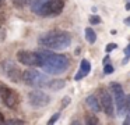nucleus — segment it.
<instances>
[{"label":"nucleus","mask_w":130,"mask_h":125,"mask_svg":"<svg viewBox=\"0 0 130 125\" xmlns=\"http://www.w3.org/2000/svg\"><path fill=\"white\" fill-rule=\"evenodd\" d=\"M110 93L115 97V106H116V111H118V115H124V102H126V94L123 92L120 83L112 82L109 86Z\"/></svg>","instance_id":"nucleus-7"},{"label":"nucleus","mask_w":130,"mask_h":125,"mask_svg":"<svg viewBox=\"0 0 130 125\" xmlns=\"http://www.w3.org/2000/svg\"><path fill=\"white\" fill-rule=\"evenodd\" d=\"M126 2H130V0H126Z\"/></svg>","instance_id":"nucleus-31"},{"label":"nucleus","mask_w":130,"mask_h":125,"mask_svg":"<svg viewBox=\"0 0 130 125\" xmlns=\"http://www.w3.org/2000/svg\"><path fill=\"white\" fill-rule=\"evenodd\" d=\"M64 85H66V82L63 79H53V81H51L48 88L52 89V90H59V89L64 88Z\"/></svg>","instance_id":"nucleus-13"},{"label":"nucleus","mask_w":130,"mask_h":125,"mask_svg":"<svg viewBox=\"0 0 130 125\" xmlns=\"http://www.w3.org/2000/svg\"><path fill=\"white\" fill-rule=\"evenodd\" d=\"M109 61H110V57H109V56H106V57L104 58V61H102V63H104V65H105V64H109Z\"/></svg>","instance_id":"nucleus-26"},{"label":"nucleus","mask_w":130,"mask_h":125,"mask_svg":"<svg viewBox=\"0 0 130 125\" xmlns=\"http://www.w3.org/2000/svg\"><path fill=\"white\" fill-rule=\"evenodd\" d=\"M85 103H87L88 108H90V110H92L94 113H99V111H102L101 102H99V100H98V97H96V96H94V94L88 96L87 99H85Z\"/></svg>","instance_id":"nucleus-12"},{"label":"nucleus","mask_w":130,"mask_h":125,"mask_svg":"<svg viewBox=\"0 0 130 125\" xmlns=\"http://www.w3.org/2000/svg\"><path fill=\"white\" fill-rule=\"evenodd\" d=\"M104 72H105L106 75L112 74V72H113V67L110 65V64H105V65H104Z\"/></svg>","instance_id":"nucleus-22"},{"label":"nucleus","mask_w":130,"mask_h":125,"mask_svg":"<svg viewBox=\"0 0 130 125\" xmlns=\"http://www.w3.org/2000/svg\"><path fill=\"white\" fill-rule=\"evenodd\" d=\"M17 61L28 67H42L43 58L41 50L38 52H29V50H20L17 53Z\"/></svg>","instance_id":"nucleus-5"},{"label":"nucleus","mask_w":130,"mask_h":125,"mask_svg":"<svg viewBox=\"0 0 130 125\" xmlns=\"http://www.w3.org/2000/svg\"><path fill=\"white\" fill-rule=\"evenodd\" d=\"M85 39H87L88 43H95L96 40V33L92 31V28H85Z\"/></svg>","instance_id":"nucleus-15"},{"label":"nucleus","mask_w":130,"mask_h":125,"mask_svg":"<svg viewBox=\"0 0 130 125\" xmlns=\"http://www.w3.org/2000/svg\"><path fill=\"white\" fill-rule=\"evenodd\" d=\"M0 99L3 102V104L9 108H15L20 104V96L18 93L11 89L10 86L4 85V83L0 82Z\"/></svg>","instance_id":"nucleus-6"},{"label":"nucleus","mask_w":130,"mask_h":125,"mask_svg":"<svg viewBox=\"0 0 130 125\" xmlns=\"http://www.w3.org/2000/svg\"><path fill=\"white\" fill-rule=\"evenodd\" d=\"M124 8H126V10H130V2H126V4H124Z\"/></svg>","instance_id":"nucleus-29"},{"label":"nucleus","mask_w":130,"mask_h":125,"mask_svg":"<svg viewBox=\"0 0 130 125\" xmlns=\"http://www.w3.org/2000/svg\"><path fill=\"white\" fill-rule=\"evenodd\" d=\"M59 118H60V113H55L51 117V119H49V121H48V124H49V125L55 124V122H56V121H57V119H59Z\"/></svg>","instance_id":"nucleus-19"},{"label":"nucleus","mask_w":130,"mask_h":125,"mask_svg":"<svg viewBox=\"0 0 130 125\" xmlns=\"http://www.w3.org/2000/svg\"><path fill=\"white\" fill-rule=\"evenodd\" d=\"M124 114H126V119L123 124H130V94H126V102H124Z\"/></svg>","instance_id":"nucleus-14"},{"label":"nucleus","mask_w":130,"mask_h":125,"mask_svg":"<svg viewBox=\"0 0 130 125\" xmlns=\"http://www.w3.org/2000/svg\"><path fill=\"white\" fill-rule=\"evenodd\" d=\"M3 2L4 0H0V8H2V6H3Z\"/></svg>","instance_id":"nucleus-30"},{"label":"nucleus","mask_w":130,"mask_h":125,"mask_svg":"<svg viewBox=\"0 0 130 125\" xmlns=\"http://www.w3.org/2000/svg\"><path fill=\"white\" fill-rule=\"evenodd\" d=\"M42 53L43 63L41 68L46 72V74L52 75H59L67 71L70 67V60L66 54H60V53H53L51 50H41Z\"/></svg>","instance_id":"nucleus-1"},{"label":"nucleus","mask_w":130,"mask_h":125,"mask_svg":"<svg viewBox=\"0 0 130 125\" xmlns=\"http://www.w3.org/2000/svg\"><path fill=\"white\" fill-rule=\"evenodd\" d=\"M85 122H87L88 125H91V124L96 125V124H99V119L96 118L95 115H87V118H85Z\"/></svg>","instance_id":"nucleus-17"},{"label":"nucleus","mask_w":130,"mask_h":125,"mask_svg":"<svg viewBox=\"0 0 130 125\" xmlns=\"http://www.w3.org/2000/svg\"><path fill=\"white\" fill-rule=\"evenodd\" d=\"M4 38H6V32H4L3 28H0V42H3Z\"/></svg>","instance_id":"nucleus-25"},{"label":"nucleus","mask_w":130,"mask_h":125,"mask_svg":"<svg viewBox=\"0 0 130 125\" xmlns=\"http://www.w3.org/2000/svg\"><path fill=\"white\" fill-rule=\"evenodd\" d=\"M129 58H130V43L127 44V47H124V58L122 61V64H127L129 63Z\"/></svg>","instance_id":"nucleus-18"},{"label":"nucleus","mask_w":130,"mask_h":125,"mask_svg":"<svg viewBox=\"0 0 130 125\" xmlns=\"http://www.w3.org/2000/svg\"><path fill=\"white\" fill-rule=\"evenodd\" d=\"M6 124H25V121H23V119H7Z\"/></svg>","instance_id":"nucleus-23"},{"label":"nucleus","mask_w":130,"mask_h":125,"mask_svg":"<svg viewBox=\"0 0 130 125\" xmlns=\"http://www.w3.org/2000/svg\"><path fill=\"white\" fill-rule=\"evenodd\" d=\"M3 122H6V119H4V115H3V113L0 111V124H3Z\"/></svg>","instance_id":"nucleus-27"},{"label":"nucleus","mask_w":130,"mask_h":125,"mask_svg":"<svg viewBox=\"0 0 130 125\" xmlns=\"http://www.w3.org/2000/svg\"><path fill=\"white\" fill-rule=\"evenodd\" d=\"M29 7L35 15L51 18L62 14L64 8V2L63 0H32Z\"/></svg>","instance_id":"nucleus-3"},{"label":"nucleus","mask_w":130,"mask_h":125,"mask_svg":"<svg viewBox=\"0 0 130 125\" xmlns=\"http://www.w3.org/2000/svg\"><path fill=\"white\" fill-rule=\"evenodd\" d=\"M2 68H3V72L7 75V78L13 82H18L20 79H23V71L14 61L4 60L3 64H2Z\"/></svg>","instance_id":"nucleus-9"},{"label":"nucleus","mask_w":130,"mask_h":125,"mask_svg":"<svg viewBox=\"0 0 130 125\" xmlns=\"http://www.w3.org/2000/svg\"><path fill=\"white\" fill-rule=\"evenodd\" d=\"M90 71H91V64H90V61L88 60H81V63H80V68H78V72L76 74V77H74V79L76 81H80V79H83L84 77H87L88 74H90Z\"/></svg>","instance_id":"nucleus-11"},{"label":"nucleus","mask_w":130,"mask_h":125,"mask_svg":"<svg viewBox=\"0 0 130 125\" xmlns=\"http://www.w3.org/2000/svg\"><path fill=\"white\" fill-rule=\"evenodd\" d=\"M99 93V102H101L102 110L106 114L108 117H113V110H115V106H113V100H112V94L106 90V89L101 88L98 90Z\"/></svg>","instance_id":"nucleus-10"},{"label":"nucleus","mask_w":130,"mask_h":125,"mask_svg":"<svg viewBox=\"0 0 130 125\" xmlns=\"http://www.w3.org/2000/svg\"><path fill=\"white\" fill-rule=\"evenodd\" d=\"M41 46L51 50H64L71 44V35L67 31H49L39 36L38 39Z\"/></svg>","instance_id":"nucleus-2"},{"label":"nucleus","mask_w":130,"mask_h":125,"mask_svg":"<svg viewBox=\"0 0 130 125\" xmlns=\"http://www.w3.org/2000/svg\"><path fill=\"white\" fill-rule=\"evenodd\" d=\"M90 24H92V25L101 24V18H99L98 15H92V17H90Z\"/></svg>","instance_id":"nucleus-20"},{"label":"nucleus","mask_w":130,"mask_h":125,"mask_svg":"<svg viewBox=\"0 0 130 125\" xmlns=\"http://www.w3.org/2000/svg\"><path fill=\"white\" fill-rule=\"evenodd\" d=\"M23 81L28 86H34V88H48L52 79H49L48 74L35 71V69H27V71L23 72Z\"/></svg>","instance_id":"nucleus-4"},{"label":"nucleus","mask_w":130,"mask_h":125,"mask_svg":"<svg viewBox=\"0 0 130 125\" xmlns=\"http://www.w3.org/2000/svg\"><path fill=\"white\" fill-rule=\"evenodd\" d=\"M28 103L32 108H43L51 103V97L42 90H32L28 93Z\"/></svg>","instance_id":"nucleus-8"},{"label":"nucleus","mask_w":130,"mask_h":125,"mask_svg":"<svg viewBox=\"0 0 130 125\" xmlns=\"http://www.w3.org/2000/svg\"><path fill=\"white\" fill-rule=\"evenodd\" d=\"M124 24H126V25H129V27H130V17H127V18H124Z\"/></svg>","instance_id":"nucleus-28"},{"label":"nucleus","mask_w":130,"mask_h":125,"mask_svg":"<svg viewBox=\"0 0 130 125\" xmlns=\"http://www.w3.org/2000/svg\"><path fill=\"white\" fill-rule=\"evenodd\" d=\"M115 49H118V44H116V43H108V44H106V47H105V50H106L108 53L113 52Z\"/></svg>","instance_id":"nucleus-21"},{"label":"nucleus","mask_w":130,"mask_h":125,"mask_svg":"<svg viewBox=\"0 0 130 125\" xmlns=\"http://www.w3.org/2000/svg\"><path fill=\"white\" fill-rule=\"evenodd\" d=\"M32 0H13V4L15 6V7L21 8V7H25V6L31 4Z\"/></svg>","instance_id":"nucleus-16"},{"label":"nucleus","mask_w":130,"mask_h":125,"mask_svg":"<svg viewBox=\"0 0 130 125\" xmlns=\"http://www.w3.org/2000/svg\"><path fill=\"white\" fill-rule=\"evenodd\" d=\"M70 103V97H64V99L62 100V107L64 108V107H67V104Z\"/></svg>","instance_id":"nucleus-24"}]
</instances>
